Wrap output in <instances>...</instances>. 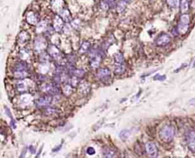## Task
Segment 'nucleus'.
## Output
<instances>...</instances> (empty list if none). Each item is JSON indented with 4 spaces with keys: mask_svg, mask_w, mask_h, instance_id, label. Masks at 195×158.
Segmentation results:
<instances>
[{
    "mask_svg": "<svg viewBox=\"0 0 195 158\" xmlns=\"http://www.w3.org/2000/svg\"><path fill=\"white\" fill-rule=\"evenodd\" d=\"M159 137L165 142H171L175 137V128L171 125H165L160 129Z\"/></svg>",
    "mask_w": 195,
    "mask_h": 158,
    "instance_id": "nucleus-1",
    "label": "nucleus"
},
{
    "mask_svg": "<svg viewBox=\"0 0 195 158\" xmlns=\"http://www.w3.org/2000/svg\"><path fill=\"white\" fill-rule=\"evenodd\" d=\"M190 26V16L189 15L184 13L181 15L178 24L177 26L178 33L183 35L188 32Z\"/></svg>",
    "mask_w": 195,
    "mask_h": 158,
    "instance_id": "nucleus-2",
    "label": "nucleus"
},
{
    "mask_svg": "<svg viewBox=\"0 0 195 158\" xmlns=\"http://www.w3.org/2000/svg\"><path fill=\"white\" fill-rule=\"evenodd\" d=\"M14 75L16 78L22 79L28 75L27 72V65L24 61L19 62L14 67Z\"/></svg>",
    "mask_w": 195,
    "mask_h": 158,
    "instance_id": "nucleus-3",
    "label": "nucleus"
},
{
    "mask_svg": "<svg viewBox=\"0 0 195 158\" xmlns=\"http://www.w3.org/2000/svg\"><path fill=\"white\" fill-rule=\"evenodd\" d=\"M102 52L98 49H94L91 52L89 56L90 58V66L93 69H98L101 63L102 58Z\"/></svg>",
    "mask_w": 195,
    "mask_h": 158,
    "instance_id": "nucleus-4",
    "label": "nucleus"
},
{
    "mask_svg": "<svg viewBox=\"0 0 195 158\" xmlns=\"http://www.w3.org/2000/svg\"><path fill=\"white\" fill-rule=\"evenodd\" d=\"M186 140L189 149L195 153V132L190 130L186 134Z\"/></svg>",
    "mask_w": 195,
    "mask_h": 158,
    "instance_id": "nucleus-5",
    "label": "nucleus"
},
{
    "mask_svg": "<svg viewBox=\"0 0 195 158\" xmlns=\"http://www.w3.org/2000/svg\"><path fill=\"white\" fill-rule=\"evenodd\" d=\"M42 91L50 94H56L59 92V88L55 84L47 83L42 87Z\"/></svg>",
    "mask_w": 195,
    "mask_h": 158,
    "instance_id": "nucleus-6",
    "label": "nucleus"
},
{
    "mask_svg": "<svg viewBox=\"0 0 195 158\" xmlns=\"http://www.w3.org/2000/svg\"><path fill=\"white\" fill-rule=\"evenodd\" d=\"M145 147H146V153L150 157H155L158 156V148H157V146L155 145V143L148 142V143H146Z\"/></svg>",
    "mask_w": 195,
    "mask_h": 158,
    "instance_id": "nucleus-7",
    "label": "nucleus"
},
{
    "mask_svg": "<svg viewBox=\"0 0 195 158\" xmlns=\"http://www.w3.org/2000/svg\"><path fill=\"white\" fill-rule=\"evenodd\" d=\"M170 42H171L170 35H168V34H162L157 38L155 44L159 46H165L168 45Z\"/></svg>",
    "mask_w": 195,
    "mask_h": 158,
    "instance_id": "nucleus-8",
    "label": "nucleus"
},
{
    "mask_svg": "<svg viewBox=\"0 0 195 158\" xmlns=\"http://www.w3.org/2000/svg\"><path fill=\"white\" fill-rule=\"evenodd\" d=\"M111 76V71L108 68H101V69H99L98 70L96 73V77L98 78H99L100 80H106V79H108Z\"/></svg>",
    "mask_w": 195,
    "mask_h": 158,
    "instance_id": "nucleus-9",
    "label": "nucleus"
},
{
    "mask_svg": "<svg viewBox=\"0 0 195 158\" xmlns=\"http://www.w3.org/2000/svg\"><path fill=\"white\" fill-rule=\"evenodd\" d=\"M46 46H47V42L44 38L38 37V38L35 40V50L36 53H40L41 51L44 50V49H45Z\"/></svg>",
    "mask_w": 195,
    "mask_h": 158,
    "instance_id": "nucleus-10",
    "label": "nucleus"
},
{
    "mask_svg": "<svg viewBox=\"0 0 195 158\" xmlns=\"http://www.w3.org/2000/svg\"><path fill=\"white\" fill-rule=\"evenodd\" d=\"M51 102H52V97L50 95H45V96L40 97L37 100V105L40 107H44L50 105Z\"/></svg>",
    "mask_w": 195,
    "mask_h": 158,
    "instance_id": "nucleus-11",
    "label": "nucleus"
},
{
    "mask_svg": "<svg viewBox=\"0 0 195 158\" xmlns=\"http://www.w3.org/2000/svg\"><path fill=\"white\" fill-rule=\"evenodd\" d=\"M26 21L31 25H37L38 24V17L33 11H30L26 15Z\"/></svg>",
    "mask_w": 195,
    "mask_h": 158,
    "instance_id": "nucleus-12",
    "label": "nucleus"
},
{
    "mask_svg": "<svg viewBox=\"0 0 195 158\" xmlns=\"http://www.w3.org/2000/svg\"><path fill=\"white\" fill-rule=\"evenodd\" d=\"M63 19L61 17L56 15L54 18V21H53V27H54V29L57 31H58V32H60L63 28Z\"/></svg>",
    "mask_w": 195,
    "mask_h": 158,
    "instance_id": "nucleus-13",
    "label": "nucleus"
},
{
    "mask_svg": "<svg viewBox=\"0 0 195 158\" xmlns=\"http://www.w3.org/2000/svg\"><path fill=\"white\" fill-rule=\"evenodd\" d=\"M48 53H49L51 57H53V58L56 59H58L59 58L61 57L60 52L55 46L51 45L48 46Z\"/></svg>",
    "mask_w": 195,
    "mask_h": 158,
    "instance_id": "nucleus-14",
    "label": "nucleus"
},
{
    "mask_svg": "<svg viewBox=\"0 0 195 158\" xmlns=\"http://www.w3.org/2000/svg\"><path fill=\"white\" fill-rule=\"evenodd\" d=\"M58 14L65 21L69 22L71 21V15H70V12H69L68 9H63V10H61Z\"/></svg>",
    "mask_w": 195,
    "mask_h": 158,
    "instance_id": "nucleus-15",
    "label": "nucleus"
},
{
    "mask_svg": "<svg viewBox=\"0 0 195 158\" xmlns=\"http://www.w3.org/2000/svg\"><path fill=\"white\" fill-rule=\"evenodd\" d=\"M16 89L19 93H24L27 91V84L23 81H19L16 84Z\"/></svg>",
    "mask_w": 195,
    "mask_h": 158,
    "instance_id": "nucleus-16",
    "label": "nucleus"
},
{
    "mask_svg": "<svg viewBox=\"0 0 195 158\" xmlns=\"http://www.w3.org/2000/svg\"><path fill=\"white\" fill-rule=\"evenodd\" d=\"M190 0H181L180 2V8L181 11L184 14L186 13L189 9Z\"/></svg>",
    "mask_w": 195,
    "mask_h": 158,
    "instance_id": "nucleus-17",
    "label": "nucleus"
},
{
    "mask_svg": "<svg viewBox=\"0 0 195 158\" xmlns=\"http://www.w3.org/2000/svg\"><path fill=\"white\" fill-rule=\"evenodd\" d=\"M114 71L115 74H117V75H120L125 71V67L123 64H116L114 68Z\"/></svg>",
    "mask_w": 195,
    "mask_h": 158,
    "instance_id": "nucleus-18",
    "label": "nucleus"
},
{
    "mask_svg": "<svg viewBox=\"0 0 195 158\" xmlns=\"http://www.w3.org/2000/svg\"><path fill=\"white\" fill-rule=\"evenodd\" d=\"M103 156L104 157H116V153L111 148H106L103 151Z\"/></svg>",
    "mask_w": 195,
    "mask_h": 158,
    "instance_id": "nucleus-19",
    "label": "nucleus"
},
{
    "mask_svg": "<svg viewBox=\"0 0 195 158\" xmlns=\"http://www.w3.org/2000/svg\"><path fill=\"white\" fill-rule=\"evenodd\" d=\"M127 3V2H125L124 0H120V2H118L117 6V10L119 13L124 12V10L126 9Z\"/></svg>",
    "mask_w": 195,
    "mask_h": 158,
    "instance_id": "nucleus-20",
    "label": "nucleus"
},
{
    "mask_svg": "<svg viewBox=\"0 0 195 158\" xmlns=\"http://www.w3.org/2000/svg\"><path fill=\"white\" fill-rule=\"evenodd\" d=\"M168 6L172 9H177L180 6L181 0H166Z\"/></svg>",
    "mask_w": 195,
    "mask_h": 158,
    "instance_id": "nucleus-21",
    "label": "nucleus"
},
{
    "mask_svg": "<svg viewBox=\"0 0 195 158\" xmlns=\"http://www.w3.org/2000/svg\"><path fill=\"white\" fill-rule=\"evenodd\" d=\"M46 28H47V22L45 21H40V23L37 24L36 31L37 33H41Z\"/></svg>",
    "mask_w": 195,
    "mask_h": 158,
    "instance_id": "nucleus-22",
    "label": "nucleus"
},
{
    "mask_svg": "<svg viewBox=\"0 0 195 158\" xmlns=\"http://www.w3.org/2000/svg\"><path fill=\"white\" fill-rule=\"evenodd\" d=\"M114 61L116 64H123L124 61V56L123 53H117V54L114 55Z\"/></svg>",
    "mask_w": 195,
    "mask_h": 158,
    "instance_id": "nucleus-23",
    "label": "nucleus"
},
{
    "mask_svg": "<svg viewBox=\"0 0 195 158\" xmlns=\"http://www.w3.org/2000/svg\"><path fill=\"white\" fill-rule=\"evenodd\" d=\"M28 38H29V35H28V34H27V32H25V31H22V33L19 34V37H18L19 41H20L22 44L25 43V42L28 40Z\"/></svg>",
    "mask_w": 195,
    "mask_h": 158,
    "instance_id": "nucleus-24",
    "label": "nucleus"
},
{
    "mask_svg": "<svg viewBox=\"0 0 195 158\" xmlns=\"http://www.w3.org/2000/svg\"><path fill=\"white\" fill-rule=\"evenodd\" d=\"M90 48V43L88 41H85L83 44H82V45H81L80 46V53H86V52H88L89 51V49Z\"/></svg>",
    "mask_w": 195,
    "mask_h": 158,
    "instance_id": "nucleus-25",
    "label": "nucleus"
},
{
    "mask_svg": "<svg viewBox=\"0 0 195 158\" xmlns=\"http://www.w3.org/2000/svg\"><path fill=\"white\" fill-rule=\"evenodd\" d=\"M80 91L81 92L83 93V94H86V93H89L90 91V85L87 82H84L80 84Z\"/></svg>",
    "mask_w": 195,
    "mask_h": 158,
    "instance_id": "nucleus-26",
    "label": "nucleus"
},
{
    "mask_svg": "<svg viewBox=\"0 0 195 158\" xmlns=\"http://www.w3.org/2000/svg\"><path fill=\"white\" fill-rule=\"evenodd\" d=\"M130 133L129 130H127V129H124V130L120 132V138H121L122 140L125 141L130 137Z\"/></svg>",
    "mask_w": 195,
    "mask_h": 158,
    "instance_id": "nucleus-27",
    "label": "nucleus"
},
{
    "mask_svg": "<svg viewBox=\"0 0 195 158\" xmlns=\"http://www.w3.org/2000/svg\"><path fill=\"white\" fill-rule=\"evenodd\" d=\"M63 92L65 95L66 96H69V94H71L72 92H73V87H72L71 85H69V84H66L63 87Z\"/></svg>",
    "mask_w": 195,
    "mask_h": 158,
    "instance_id": "nucleus-28",
    "label": "nucleus"
},
{
    "mask_svg": "<svg viewBox=\"0 0 195 158\" xmlns=\"http://www.w3.org/2000/svg\"><path fill=\"white\" fill-rule=\"evenodd\" d=\"M73 74L77 78H82V77L84 76L85 71L82 69H75L73 71Z\"/></svg>",
    "mask_w": 195,
    "mask_h": 158,
    "instance_id": "nucleus-29",
    "label": "nucleus"
},
{
    "mask_svg": "<svg viewBox=\"0 0 195 158\" xmlns=\"http://www.w3.org/2000/svg\"><path fill=\"white\" fill-rule=\"evenodd\" d=\"M101 7L102 9H104V10H107V9H109L110 5L106 0H104V1H102L101 2Z\"/></svg>",
    "mask_w": 195,
    "mask_h": 158,
    "instance_id": "nucleus-30",
    "label": "nucleus"
},
{
    "mask_svg": "<svg viewBox=\"0 0 195 158\" xmlns=\"http://www.w3.org/2000/svg\"><path fill=\"white\" fill-rule=\"evenodd\" d=\"M45 112H46V114L47 115H52V114H54V113H57V109H54V108L50 107L46 109Z\"/></svg>",
    "mask_w": 195,
    "mask_h": 158,
    "instance_id": "nucleus-31",
    "label": "nucleus"
},
{
    "mask_svg": "<svg viewBox=\"0 0 195 158\" xmlns=\"http://www.w3.org/2000/svg\"><path fill=\"white\" fill-rule=\"evenodd\" d=\"M72 24H73V27L78 28L79 27V24H80V21H79V19H75V20L72 21Z\"/></svg>",
    "mask_w": 195,
    "mask_h": 158,
    "instance_id": "nucleus-32",
    "label": "nucleus"
},
{
    "mask_svg": "<svg viewBox=\"0 0 195 158\" xmlns=\"http://www.w3.org/2000/svg\"><path fill=\"white\" fill-rule=\"evenodd\" d=\"M86 152H87L88 154L93 155L95 154V150L94 149V147H89L87 148V150H86Z\"/></svg>",
    "mask_w": 195,
    "mask_h": 158,
    "instance_id": "nucleus-33",
    "label": "nucleus"
},
{
    "mask_svg": "<svg viewBox=\"0 0 195 158\" xmlns=\"http://www.w3.org/2000/svg\"><path fill=\"white\" fill-rule=\"evenodd\" d=\"M158 78V80L159 79L160 81H162V80H164L165 78V76H160L159 75H157L156 76H155V78H154L155 79V78Z\"/></svg>",
    "mask_w": 195,
    "mask_h": 158,
    "instance_id": "nucleus-34",
    "label": "nucleus"
},
{
    "mask_svg": "<svg viewBox=\"0 0 195 158\" xmlns=\"http://www.w3.org/2000/svg\"><path fill=\"white\" fill-rule=\"evenodd\" d=\"M11 125H12V127L13 129H15V128H16V125H15V122L14 121V120H12Z\"/></svg>",
    "mask_w": 195,
    "mask_h": 158,
    "instance_id": "nucleus-35",
    "label": "nucleus"
},
{
    "mask_svg": "<svg viewBox=\"0 0 195 158\" xmlns=\"http://www.w3.org/2000/svg\"><path fill=\"white\" fill-rule=\"evenodd\" d=\"M24 55H28V54H27V51H26V50H24ZM27 57H28V56H25V57H24V56H22V58L23 59H27Z\"/></svg>",
    "mask_w": 195,
    "mask_h": 158,
    "instance_id": "nucleus-36",
    "label": "nucleus"
},
{
    "mask_svg": "<svg viewBox=\"0 0 195 158\" xmlns=\"http://www.w3.org/2000/svg\"><path fill=\"white\" fill-rule=\"evenodd\" d=\"M106 1L109 3L110 6H111V4L114 3V0H106Z\"/></svg>",
    "mask_w": 195,
    "mask_h": 158,
    "instance_id": "nucleus-37",
    "label": "nucleus"
},
{
    "mask_svg": "<svg viewBox=\"0 0 195 158\" xmlns=\"http://www.w3.org/2000/svg\"><path fill=\"white\" fill-rule=\"evenodd\" d=\"M125 2H127V3H130V2H132L133 1V0H124Z\"/></svg>",
    "mask_w": 195,
    "mask_h": 158,
    "instance_id": "nucleus-38",
    "label": "nucleus"
},
{
    "mask_svg": "<svg viewBox=\"0 0 195 158\" xmlns=\"http://www.w3.org/2000/svg\"><path fill=\"white\" fill-rule=\"evenodd\" d=\"M191 102H192V104L195 105V98H194L193 100H191Z\"/></svg>",
    "mask_w": 195,
    "mask_h": 158,
    "instance_id": "nucleus-39",
    "label": "nucleus"
}]
</instances>
